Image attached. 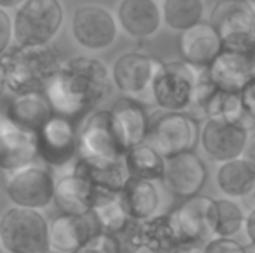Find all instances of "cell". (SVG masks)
I'll list each match as a JSON object with an SVG mask.
<instances>
[{
    "label": "cell",
    "mask_w": 255,
    "mask_h": 253,
    "mask_svg": "<svg viewBox=\"0 0 255 253\" xmlns=\"http://www.w3.org/2000/svg\"><path fill=\"white\" fill-rule=\"evenodd\" d=\"M111 85V73L103 61L77 56L61 63L45 95L56 115L70 118L92 111L108 97Z\"/></svg>",
    "instance_id": "cell-1"
},
{
    "label": "cell",
    "mask_w": 255,
    "mask_h": 253,
    "mask_svg": "<svg viewBox=\"0 0 255 253\" xmlns=\"http://www.w3.org/2000/svg\"><path fill=\"white\" fill-rule=\"evenodd\" d=\"M51 44L14 45L0 56V87L10 94H45L61 66Z\"/></svg>",
    "instance_id": "cell-2"
},
{
    "label": "cell",
    "mask_w": 255,
    "mask_h": 253,
    "mask_svg": "<svg viewBox=\"0 0 255 253\" xmlns=\"http://www.w3.org/2000/svg\"><path fill=\"white\" fill-rule=\"evenodd\" d=\"M0 247L5 253H51L47 219L38 210H5L0 217Z\"/></svg>",
    "instance_id": "cell-3"
},
{
    "label": "cell",
    "mask_w": 255,
    "mask_h": 253,
    "mask_svg": "<svg viewBox=\"0 0 255 253\" xmlns=\"http://www.w3.org/2000/svg\"><path fill=\"white\" fill-rule=\"evenodd\" d=\"M10 21L17 45H45L59 33L64 9L59 0H23Z\"/></svg>",
    "instance_id": "cell-4"
},
{
    "label": "cell",
    "mask_w": 255,
    "mask_h": 253,
    "mask_svg": "<svg viewBox=\"0 0 255 253\" xmlns=\"http://www.w3.org/2000/svg\"><path fill=\"white\" fill-rule=\"evenodd\" d=\"M198 68L184 61L161 63L149 88V97L165 113H188L195 104Z\"/></svg>",
    "instance_id": "cell-5"
},
{
    "label": "cell",
    "mask_w": 255,
    "mask_h": 253,
    "mask_svg": "<svg viewBox=\"0 0 255 253\" xmlns=\"http://www.w3.org/2000/svg\"><path fill=\"white\" fill-rule=\"evenodd\" d=\"M255 7L249 0H221L210 12V24L221 37L222 49L250 54L255 47L252 35Z\"/></svg>",
    "instance_id": "cell-6"
},
{
    "label": "cell",
    "mask_w": 255,
    "mask_h": 253,
    "mask_svg": "<svg viewBox=\"0 0 255 253\" xmlns=\"http://www.w3.org/2000/svg\"><path fill=\"white\" fill-rule=\"evenodd\" d=\"M200 137V125L188 113H163L149 123L148 142L163 158L193 151Z\"/></svg>",
    "instance_id": "cell-7"
},
{
    "label": "cell",
    "mask_w": 255,
    "mask_h": 253,
    "mask_svg": "<svg viewBox=\"0 0 255 253\" xmlns=\"http://www.w3.org/2000/svg\"><path fill=\"white\" fill-rule=\"evenodd\" d=\"M168 215L182 243H207L215 236L217 206L214 198L202 194L189 196Z\"/></svg>",
    "instance_id": "cell-8"
},
{
    "label": "cell",
    "mask_w": 255,
    "mask_h": 253,
    "mask_svg": "<svg viewBox=\"0 0 255 253\" xmlns=\"http://www.w3.org/2000/svg\"><path fill=\"white\" fill-rule=\"evenodd\" d=\"M71 35L75 42L87 51H104L117 42V17L98 3L80 5L71 16Z\"/></svg>",
    "instance_id": "cell-9"
},
{
    "label": "cell",
    "mask_w": 255,
    "mask_h": 253,
    "mask_svg": "<svg viewBox=\"0 0 255 253\" xmlns=\"http://www.w3.org/2000/svg\"><path fill=\"white\" fill-rule=\"evenodd\" d=\"M56 179L49 170L42 167L28 165L10 173L5 192L14 206L30 210H42L54 199Z\"/></svg>",
    "instance_id": "cell-10"
},
{
    "label": "cell",
    "mask_w": 255,
    "mask_h": 253,
    "mask_svg": "<svg viewBox=\"0 0 255 253\" xmlns=\"http://www.w3.org/2000/svg\"><path fill=\"white\" fill-rule=\"evenodd\" d=\"M78 155L82 158L122 160L125 155L111 123L110 109H99L85 118L82 130L77 134Z\"/></svg>",
    "instance_id": "cell-11"
},
{
    "label": "cell",
    "mask_w": 255,
    "mask_h": 253,
    "mask_svg": "<svg viewBox=\"0 0 255 253\" xmlns=\"http://www.w3.org/2000/svg\"><path fill=\"white\" fill-rule=\"evenodd\" d=\"M160 64L161 61L142 52H125L117 58L113 70L110 71L111 82L122 94L139 101L142 95L149 94L151 82Z\"/></svg>",
    "instance_id": "cell-12"
},
{
    "label": "cell",
    "mask_w": 255,
    "mask_h": 253,
    "mask_svg": "<svg viewBox=\"0 0 255 253\" xmlns=\"http://www.w3.org/2000/svg\"><path fill=\"white\" fill-rule=\"evenodd\" d=\"M249 135V128L238 125V123L207 118L200 127L198 141L205 155L212 162L224 163L242 156Z\"/></svg>",
    "instance_id": "cell-13"
},
{
    "label": "cell",
    "mask_w": 255,
    "mask_h": 253,
    "mask_svg": "<svg viewBox=\"0 0 255 253\" xmlns=\"http://www.w3.org/2000/svg\"><path fill=\"white\" fill-rule=\"evenodd\" d=\"M207 167L195 151H184L165 158L161 182L174 196L189 198L200 194L207 182Z\"/></svg>",
    "instance_id": "cell-14"
},
{
    "label": "cell",
    "mask_w": 255,
    "mask_h": 253,
    "mask_svg": "<svg viewBox=\"0 0 255 253\" xmlns=\"http://www.w3.org/2000/svg\"><path fill=\"white\" fill-rule=\"evenodd\" d=\"M38 155L52 167H64L78 155L77 132L70 120L61 115H54L37 132Z\"/></svg>",
    "instance_id": "cell-15"
},
{
    "label": "cell",
    "mask_w": 255,
    "mask_h": 253,
    "mask_svg": "<svg viewBox=\"0 0 255 253\" xmlns=\"http://www.w3.org/2000/svg\"><path fill=\"white\" fill-rule=\"evenodd\" d=\"M38 155L37 134L0 118V169L10 173L31 165Z\"/></svg>",
    "instance_id": "cell-16"
},
{
    "label": "cell",
    "mask_w": 255,
    "mask_h": 253,
    "mask_svg": "<svg viewBox=\"0 0 255 253\" xmlns=\"http://www.w3.org/2000/svg\"><path fill=\"white\" fill-rule=\"evenodd\" d=\"M111 123L125 153L134 146L144 144L149 132V116L141 101L132 97H122L110 109Z\"/></svg>",
    "instance_id": "cell-17"
},
{
    "label": "cell",
    "mask_w": 255,
    "mask_h": 253,
    "mask_svg": "<svg viewBox=\"0 0 255 253\" xmlns=\"http://www.w3.org/2000/svg\"><path fill=\"white\" fill-rule=\"evenodd\" d=\"M99 227L92 213L87 215H71L61 213L49 224V245L54 253H71L87 245Z\"/></svg>",
    "instance_id": "cell-18"
},
{
    "label": "cell",
    "mask_w": 255,
    "mask_h": 253,
    "mask_svg": "<svg viewBox=\"0 0 255 253\" xmlns=\"http://www.w3.org/2000/svg\"><path fill=\"white\" fill-rule=\"evenodd\" d=\"M118 28L132 38H149L161 28V9L154 0H122L117 9Z\"/></svg>",
    "instance_id": "cell-19"
},
{
    "label": "cell",
    "mask_w": 255,
    "mask_h": 253,
    "mask_svg": "<svg viewBox=\"0 0 255 253\" xmlns=\"http://www.w3.org/2000/svg\"><path fill=\"white\" fill-rule=\"evenodd\" d=\"M207 73L217 88L240 92L243 85L250 78H254L252 59H250V54L222 49L214 58V61L208 64Z\"/></svg>",
    "instance_id": "cell-20"
},
{
    "label": "cell",
    "mask_w": 255,
    "mask_h": 253,
    "mask_svg": "<svg viewBox=\"0 0 255 253\" xmlns=\"http://www.w3.org/2000/svg\"><path fill=\"white\" fill-rule=\"evenodd\" d=\"M179 51L182 61L195 68H208L214 58L222 51V42L217 31L208 23H198L181 31Z\"/></svg>",
    "instance_id": "cell-21"
},
{
    "label": "cell",
    "mask_w": 255,
    "mask_h": 253,
    "mask_svg": "<svg viewBox=\"0 0 255 253\" xmlns=\"http://www.w3.org/2000/svg\"><path fill=\"white\" fill-rule=\"evenodd\" d=\"M73 173L87 180L98 191L108 194H120L128 172L122 160H101V158H78L73 167Z\"/></svg>",
    "instance_id": "cell-22"
},
{
    "label": "cell",
    "mask_w": 255,
    "mask_h": 253,
    "mask_svg": "<svg viewBox=\"0 0 255 253\" xmlns=\"http://www.w3.org/2000/svg\"><path fill=\"white\" fill-rule=\"evenodd\" d=\"M101 194V191H98L85 179L71 172L56 180L52 201L56 203L57 208L63 213L87 215V213L92 212L96 201Z\"/></svg>",
    "instance_id": "cell-23"
},
{
    "label": "cell",
    "mask_w": 255,
    "mask_h": 253,
    "mask_svg": "<svg viewBox=\"0 0 255 253\" xmlns=\"http://www.w3.org/2000/svg\"><path fill=\"white\" fill-rule=\"evenodd\" d=\"M118 196L127 215L139 222L151 219L160 208V192L149 180L128 177Z\"/></svg>",
    "instance_id": "cell-24"
},
{
    "label": "cell",
    "mask_w": 255,
    "mask_h": 253,
    "mask_svg": "<svg viewBox=\"0 0 255 253\" xmlns=\"http://www.w3.org/2000/svg\"><path fill=\"white\" fill-rule=\"evenodd\" d=\"M56 115L51 101L45 94L16 95L7 109V120L14 125L37 134Z\"/></svg>",
    "instance_id": "cell-25"
},
{
    "label": "cell",
    "mask_w": 255,
    "mask_h": 253,
    "mask_svg": "<svg viewBox=\"0 0 255 253\" xmlns=\"http://www.w3.org/2000/svg\"><path fill=\"white\" fill-rule=\"evenodd\" d=\"M139 241L141 248L151 253H174L182 243L174 229L168 213L154 215L139 226Z\"/></svg>",
    "instance_id": "cell-26"
},
{
    "label": "cell",
    "mask_w": 255,
    "mask_h": 253,
    "mask_svg": "<svg viewBox=\"0 0 255 253\" xmlns=\"http://www.w3.org/2000/svg\"><path fill=\"white\" fill-rule=\"evenodd\" d=\"M200 111L207 116L208 120H221V122L238 123L245 128H252L255 120L250 118L245 113L240 99V92H229L215 88L214 94L205 101Z\"/></svg>",
    "instance_id": "cell-27"
},
{
    "label": "cell",
    "mask_w": 255,
    "mask_h": 253,
    "mask_svg": "<svg viewBox=\"0 0 255 253\" xmlns=\"http://www.w3.org/2000/svg\"><path fill=\"white\" fill-rule=\"evenodd\" d=\"M217 187L228 198H243L254 192L255 170L240 156L231 162L221 163L217 169Z\"/></svg>",
    "instance_id": "cell-28"
},
{
    "label": "cell",
    "mask_w": 255,
    "mask_h": 253,
    "mask_svg": "<svg viewBox=\"0 0 255 253\" xmlns=\"http://www.w3.org/2000/svg\"><path fill=\"white\" fill-rule=\"evenodd\" d=\"M124 163L128 177L149 180V182H156L163 177L165 158L158 155L148 142L127 149V153L124 155Z\"/></svg>",
    "instance_id": "cell-29"
},
{
    "label": "cell",
    "mask_w": 255,
    "mask_h": 253,
    "mask_svg": "<svg viewBox=\"0 0 255 253\" xmlns=\"http://www.w3.org/2000/svg\"><path fill=\"white\" fill-rule=\"evenodd\" d=\"M203 0H163L161 21L174 31H184L203 21Z\"/></svg>",
    "instance_id": "cell-30"
},
{
    "label": "cell",
    "mask_w": 255,
    "mask_h": 253,
    "mask_svg": "<svg viewBox=\"0 0 255 253\" xmlns=\"http://www.w3.org/2000/svg\"><path fill=\"white\" fill-rule=\"evenodd\" d=\"M91 213L94 217L96 224H98L99 233L110 234V236L120 233L130 220V217L127 215V212L122 206L120 196L108 194V192H103L99 196Z\"/></svg>",
    "instance_id": "cell-31"
},
{
    "label": "cell",
    "mask_w": 255,
    "mask_h": 253,
    "mask_svg": "<svg viewBox=\"0 0 255 253\" xmlns=\"http://www.w3.org/2000/svg\"><path fill=\"white\" fill-rule=\"evenodd\" d=\"M215 206H217V224H215L214 238H235L243 229L245 222L243 210L231 198L215 199Z\"/></svg>",
    "instance_id": "cell-32"
},
{
    "label": "cell",
    "mask_w": 255,
    "mask_h": 253,
    "mask_svg": "<svg viewBox=\"0 0 255 253\" xmlns=\"http://www.w3.org/2000/svg\"><path fill=\"white\" fill-rule=\"evenodd\" d=\"M71 253H122L118 250L117 241L113 240V236L104 233H98L87 245H84L78 250Z\"/></svg>",
    "instance_id": "cell-33"
},
{
    "label": "cell",
    "mask_w": 255,
    "mask_h": 253,
    "mask_svg": "<svg viewBox=\"0 0 255 253\" xmlns=\"http://www.w3.org/2000/svg\"><path fill=\"white\" fill-rule=\"evenodd\" d=\"M202 253H247V247L233 238H212L203 245Z\"/></svg>",
    "instance_id": "cell-34"
},
{
    "label": "cell",
    "mask_w": 255,
    "mask_h": 253,
    "mask_svg": "<svg viewBox=\"0 0 255 253\" xmlns=\"http://www.w3.org/2000/svg\"><path fill=\"white\" fill-rule=\"evenodd\" d=\"M240 99H242V106L245 113L252 120H255V77L243 85V88L240 90Z\"/></svg>",
    "instance_id": "cell-35"
},
{
    "label": "cell",
    "mask_w": 255,
    "mask_h": 253,
    "mask_svg": "<svg viewBox=\"0 0 255 253\" xmlns=\"http://www.w3.org/2000/svg\"><path fill=\"white\" fill-rule=\"evenodd\" d=\"M12 40V21L5 9H0V56L9 49Z\"/></svg>",
    "instance_id": "cell-36"
},
{
    "label": "cell",
    "mask_w": 255,
    "mask_h": 253,
    "mask_svg": "<svg viewBox=\"0 0 255 253\" xmlns=\"http://www.w3.org/2000/svg\"><path fill=\"white\" fill-rule=\"evenodd\" d=\"M242 158L255 170V134L249 135V139H247V144L242 153Z\"/></svg>",
    "instance_id": "cell-37"
},
{
    "label": "cell",
    "mask_w": 255,
    "mask_h": 253,
    "mask_svg": "<svg viewBox=\"0 0 255 253\" xmlns=\"http://www.w3.org/2000/svg\"><path fill=\"white\" fill-rule=\"evenodd\" d=\"M243 227H245V234L249 238L250 245H255V208L250 210L249 215L245 217Z\"/></svg>",
    "instance_id": "cell-38"
},
{
    "label": "cell",
    "mask_w": 255,
    "mask_h": 253,
    "mask_svg": "<svg viewBox=\"0 0 255 253\" xmlns=\"http://www.w3.org/2000/svg\"><path fill=\"white\" fill-rule=\"evenodd\" d=\"M203 245L205 243H193V241H189V243H181L174 253H202Z\"/></svg>",
    "instance_id": "cell-39"
},
{
    "label": "cell",
    "mask_w": 255,
    "mask_h": 253,
    "mask_svg": "<svg viewBox=\"0 0 255 253\" xmlns=\"http://www.w3.org/2000/svg\"><path fill=\"white\" fill-rule=\"evenodd\" d=\"M23 0H0V9H16Z\"/></svg>",
    "instance_id": "cell-40"
},
{
    "label": "cell",
    "mask_w": 255,
    "mask_h": 253,
    "mask_svg": "<svg viewBox=\"0 0 255 253\" xmlns=\"http://www.w3.org/2000/svg\"><path fill=\"white\" fill-rule=\"evenodd\" d=\"M250 59H252V70H254V77H255V47H254V51L250 52Z\"/></svg>",
    "instance_id": "cell-41"
},
{
    "label": "cell",
    "mask_w": 255,
    "mask_h": 253,
    "mask_svg": "<svg viewBox=\"0 0 255 253\" xmlns=\"http://www.w3.org/2000/svg\"><path fill=\"white\" fill-rule=\"evenodd\" d=\"M247 253H255V245H250V247H247Z\"/></svg>",
    "instance_id": "cell-42"
},
{
    "label": "cell",
    "mask_w": 255,
    "mask_h": 253,
    "mask_svg": "<svg viewBox=\"0 0 255 253\" xmlns=\"http://www.w3.org/2000/svg\"><path fill=\"white\" fill-rule=\"evenodd\" d=\"M252 35H254V40H255V14H254V23H252Z\"/></svg>",
    "instance_id": "cell-43"
},
{
    "label": "cell",
    "mask_w": 255,
    "mask_h": 253,
    "mask_svg": "<svg viewBox=\"0 0 255 253\" xmlns=\"http://www.w3.org/2000/svg\"><path fill=\"white\" fill-rule=\"evenodd\" d=\"M249 2H255V0H249Z\"/></svg>",
    "instance_id": "cell-44"
},
{
    "label": "cell",
    "mask_w": 255,
    "mask_h": 253,
    "mask_svg": "<svg viewBox=\"0 0 255 253\" xmlns=\"http://www.w3.org/2000/svg\"><path fill=\"white\" fill-rule=\"evenodd\" d=\"M254 194H255V187H254Z\"/></svg>",
    "instance_id": "cell-45"
},
{
    "label": "cell",
    "mask_w": 255,
    "mask_h": 253,
    "mask_svg": "<svg viewBox=\"0 0 255 253\" xmlns=\"http://www.w3.org/2000/svg\"><path fill=\"white\" fill-rule=\"evenodd\" d=\"M0 253H2V252H0Z\"/></svg>",
    "instance_id": "cell-46"
}]
</instances>
